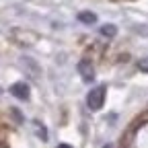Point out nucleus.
<instances>
[{"label": "nucleus", "instance_id": "nucleus-1", "mask_svg": "<svg viewBox=\"0 0 148 148\" xmlns=\"http://www.w3.org/2000/svg\"><path fill=\"white\" fill-rule=\"evenodd\" d=\"M105 97H107V86L105 84H99L95 88H90L88 95H86V107L90 111H99L105 105Z\"/></svg>", "mask_w": 148, "mask_h": 148}, {"label": "nucleus", "instance_id": "nucleus-2", "mask_svg": "<svg viewBox=\"0 0 148 148\" xmlns=\"http://www.w3.org/2000/svg\"><path fill=\"white\" fill-rule=\"evenodd\" d=\"M78 74L82 76L84 82H92L95 80V68H92L90 60H80L78 62Z\"/></svg>", "mask_w": 148, "mask_h": 148}, {"label": "nucleus", "instance_id": "nucleus-3", "mask_svg": "<svg viewBox=\"0 0 148 148\" xmlns=\"http://www.w3.org/2000/svg\"><path fill=\"white\" fill-rule=\"evenodd\" d=\"M10 92H12V97L21 99V101H27V99L31 97V88H29L27 82H14V84L10 86Z\"/></svg>", "mask_w": 148, "mask_h": 148}, {"label": "nucleus", "instance_id": "nucleus-4", "mask_svg": "<svg viewBox=\"0 0 148 148\" xmlns=\"http://www.w3.org/2000/svg\"><path fill=\"white\" fill-rule=\"evenodd\" d=\"M78 21L84 23V25H95L97 23V14L90 12V10H82V12H78Z\"/></svg>", "mask_w": 148, "mask_h": 148}, {"label": "nucleus", "instance_id": "nucleus-5", "mask_svg": "<svg viewBox=\"0 0 148 148\" xmlns=\"http://www.w3.org/2000/svg\"><path fill=\"white\" fill-rule=\"evenodd\" d=\"M99 33H101L103 37H107V39H111V37H115V35H117V27H115V25H111V23H107V25L101 27Z\"/></svg>", "mask_w": 148, "mask_h": 148}, {"label": "nucleus", "instance_id": "nucleus-6", "mask_svg": "<svg viewBox=\"0 0 148 148\" xmlns=\"http://www.w3.org/2000/svg\"><path fill=\"white\" fill-rule=\"evenodd\" d=\"M21 64H25V66H31V68H25V70H27V72H31L33 76H39V74H41V72H39V66H37L33 60H29V58H21Z\"/></svg>", "mask_w": 148, "mask_h": 148}, {"label": "nucleus", "instance_id": "nucleus-7", "mask_svg": "<svg viewBox=\"0 0 148 148\" xmlns=\"http://www.w3.org/2000/svg\"><path fill=\"white\" fill-rule=\"evenodd\" d=\"M33 125H35V130H37V136H39V138H41V140L45 142V140H47V132H45V127H43V125H41L39 121H35Z\"/></svg>", "mask_w": 148, "mask_h": 148}, {"label": "nucleus", "instance_id": "nucleus-8", "mask_svg": "<svg viewBox=\"0 0 148 148\" xmlns=\"http://www.w3.org/2000/svg\"><path fill=\"white\" fill-rule=\"evenodd\" d=\"M138 68H140L142 72H148V58H142V60H138Z\"/></svg>", "mask_w": 148, "mask_h": 148}, {"label": "nucleus", "instance_id": "nucleus-9", "mask_svg": "<svg viewBox=\"0 0 148 148\" xmlns=\"http://www.w3.org/2000/svg\"><path fill=\"white\" fill-rule=\"evenodd\" d=\"M58 148H72V146H68V144H60Z\"/></svg>", "mask_w": 148, "mask_h": 148}, {"label": "nucleus", "instance_id": "nucleus-10", "mask_svg": "<svg viewBox=\"0 0 148 148\" xmlns=\"http://www.w3.org/2000/svg\"><path fill=\"white\" fill-rule=\"evenodd\" d=\"M0 148H6V146H4V144H2V142H0Z\"/></svg>", "mask_w": 148, "mask_h": 148}, {"label": "nucleus", "instance_id": "nucleus-11", "mask_svg": "<svg viewBox=\"0 0 148 148\" xmlns=\"http://www.w3.org/2000/svg\"><path fill=\"white\" fill-rule=\"evenodd\" d=\"M105 148H113V146H111V144H107V146H105Z\"/></svg>", "mask_w": 148, "mask_h": 148}]
</instances>
